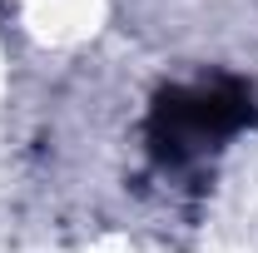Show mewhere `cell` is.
Instances as JSON below:
<instances>
[{
	"label": "cell",
	"instance_id": "cell-1",
	"mask_svg": "<svg viewBox=\"0 0 258 253\" xmlns=\"http://www.w3.org/2000/svg\"><path fill=\"white\" fill-rule=\"evenodd\" d=\"M253 90L243 80H209L199 90H159L154 104H149V119H144V134H149V149L164 164H184L194 149L204 144H219L228 134L253 124Z\"/></svg>",
	"mask_w": 258,
	"mask_h": 253
}]
</instances>
